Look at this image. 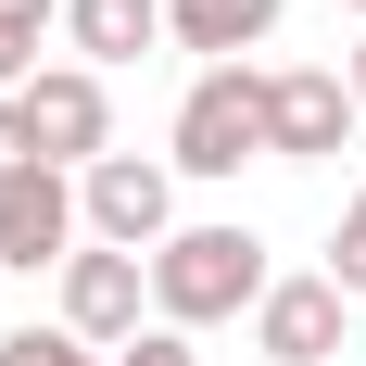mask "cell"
Listing matches in <instances>:
<instances>
[{"label": "cell", "instance_id": "obj_1", "mask_svg": "<svg viewBox=\"0 0 366 366\" xmlns=\"http://www.w3.org/2000/svg\"><path fill=\"white\" fill-rule=\"evenodd\" d=\"M278 291V278H265V240L253 227H177V240H164V253H152V329H227V316H253V303Z\"/></svg>", "mask_w": 366, "mask_h": 366}, {"label": "cell", "instance_id": "obj_2", "mask_svg": "<svg viewBox=\"0 0 366 366\" xmlns=\"http://www.w3.org/2000/svg\"><path fill=\"white\" fill-rule=\"evenodd\" d=\"M265 152V64H202L189 76V102H177V177H240Z\"/></svg>", "mask_w": 366, "mask_h": 366}, {"label": "cell", "instance_id": "obj_3", "mask_svg": "<svg viewBox=\"0 0 366 366\" xmlns=\"http://www.w3.org/2000/svg\"><path fill=\"white\" fill-rule=\"evenodd\" d=\"M76 227L102 253H164L177 240V164H139V152H102L76 177Z\"/></svg>", "mask_w": 366, "mask_h": 366}, {"label": "cell", "instance_id": "obj_4", "mask_svg": "<svg viewBox=\"0 0 366 366\" xmlns=\"http://www.w3.org/2000/svg\"><path fill=\"white\" fill-rule=\"evenodd\" d=\"M354 127L366 114H354V89H341L329 64H278L265 76V152H278V164H329Z\"/></svg>", "mask_w": 366, "mask_h": 366}, {"label": "cell", "instance_id": "obj_5", "mask_svg": "<svg viewBox=\"0 0 366 366\" xmlns=\"http://www.w3.org/2000/svg\"><path fill=\"white\" fill-rule=\"evenodd\" d=\"M26 127H38V164H76V177H89L114 152V89L89 64H38L26 76Z\"/></svg>", "mask_w": 366, "mask_h": 366}, {"label": "cell", "instance_id": "obj_6", "mask_svg": "<svg viewBox=\"0 0 366 366\" xmlns=\"http://www.w3.org/2000/svg\"><path fill=\"white\" fill-rule=\"evenodd\" d=\"M38 265H76V177L64 164L0 177V278H38Z\"/></svg>", "mask_w": 366, "mask_h": 366}, {"label": "cell", "instance_id": "obj_7", "mask_svg": "<svg viewBox=\"0 0 366 366\" xmlns=\"http://www.w3.org/2000/svg\"><path fill=\"white\" fill-rule=\"evenodd\" d=\"M139 303H152V253H102V240H89V253L64 265V329L89 341V354H127V341H139Z\"/></svg>", "mask_w": 366, "mask_h": 366}, {"label": "cell", "instance_id": "obj_8", "mask_svg": "<svg viewBox=\"0 0 366 366\" xmlns=\"http://www.w3.org/2000/svg\"><path fill=\"white\" fill-rule=\"evenodd\" d=\"M253 354H265V366H329V354H341V291H329V265H316V278H278V291L253 303Z\"/></svg>", "mask_w": 366, "mask_h": 366}, {"label": "cell", "instance_id": "obj_9", "mask_svg": "<svg viewBox=\"0 0 366 366\" xmlns=\"http://www.w3.org/2000/svg\"><path fill=\"white\" fill-rule=\"evenodd\" d=\"M164 38L202 51V64H240V51L278 38V0H164Z\"/></svg>", "mask_w": 366, "mask_h": 366}, {"label": "cell", "instance_id": "obj_10", "mask_svg": "<svg viewBox=\"0 0 366 366\" xmlns=\"http://www.w3.org/2000/svg\"><path fill=\"white\" fill-rule=\"evenodd\" d=\"M64 38H76L89 76H102V64H139L152 38H164V0H64Z\"/></svg>", "mask_w": 366, "mask_h": 366}, {"label": "cell", "instance_id": "obj_11", "mask_svg": "<svg viewBox=\"0 0 366 366\" xmlns=\"http://www.w3.org/2000/svg\"><path fill=\"white\" fill-rule=\"evenodd\" d=\"M329 291H341V303L366 291V189L341 202V227H329Z\"/></svg>", "mask_w": 366, "mask_h": 366}, {"label": "cell", "instance_id": "obj_12", "mask_svg": "<svg viewBox=\"0 0 366 366\" xmlns=\"http://www.w3.org/2000/svg\"><path fill=\"white\" fill-rule=\"evenodd\" d=\"M0 366H102L76 329H0Z\"/></svg>", "mask_w": 366, "mask_h": 366}, {"label": "cell", "instance_id": "obj_13", "mask_svg": "<svg viewBox=\"0 0 366 366\" xmlns=\"http://www.w3.org/2000/svg\"><path fill=\"white\" fill-rule=\"evenodd\" d=\"M38 164V127H26V89H13V102H0V177H26Z\"/></svg>", "mask_w": 366, "mask_h": 366}, {"label": "cell", "instance_id": "obj_14", "mask_svg": "<svg viewBox=\"0 0 366 366\" xmlns=\"http://www.w3.org/2000/svg\"><path fill=\"white\" fill-rule=\"evenodd\" d=\"M114 366H202V354H189L177 329H139V341H127V354H114Z\"/></svg>", "mask_w": 366, "mask_h": 366}, {"label": "cell", "instance_id": "obj_15", "mask_svg": "<svg viewBox=\"0 0 366 366\" xmlns=\"http://www.w3.org/2000/svg\"><path fill=\"white\" fill-rule=\"evenodd\" d=\"M26 76H38V38H26V26H0V102H13Z\"/></svg>", "mask_w": 366, "mask_h": 366}, {"label": "cell", "instance_id": "obj_16", "mask_svg": "<svg viewBox=\"0 0 366 366\" xmlns=\"http://www.w3.org/2000/svg\"><path fill=\"white\" fill-rule=\"evenodd\" d=\"M0 26H26V38H38V26H64V0H0Z\"/></svg>", "mask_w": 366, "mask_h": 366}, {"label": "cell", "instance_id": "obj_17", "mask_svg": "<svg viewBox=\"0 0 366 366\" xmlns=\"http://www.w3.org/2000/svg\"><path fill=\"white\" fill-rule=\"evenodd\" d=\"M341 89H354V114H366V38H354V51H341Z\"/></svg>", "mask_w": 366, "mask_h": 366}, {"label": "cell", "instance_id": "obj_18", "mask_svg": "<svg viewBox=\"0 0 366 366\" xmlns=\"http://www.w3.org/2000/svg\"><path fill=\"white\" fill-rule=\"evenodd\" d=\"M354 13H366V0H354Z\"/></svg>", "mask_w": 366, "mask_h": 366}]
</instances>
